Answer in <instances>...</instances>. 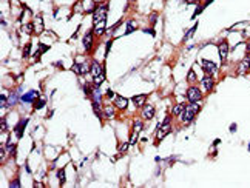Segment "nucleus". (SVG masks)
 Here are the masks:
<instances>
[{
  "label": "nucleus",
  "mask_w": 250,
  "mask_h": 188,
  "mask_svg": "<svg viewBox=\"0 0 250 188\" xmlns=\"http://www.w3.org/2000/svg\"><path fill=\"white\" fill-rule=\"evenodd\" d=\"M107 11H108V5L104 3V5H99L96 6L94 9V17H93V22H94V33L97 36H102L105 33V25H107Z\"/></svg>",
  "instance_id": "obj_1"
},
{
  "label": "nucleus",
  "mask_w": 250,
  "mask_h": 188,
  "mask_svg": "<svg viewBox=\"0 0 250 188\" xmlns=\"http://www.w3.org/2000/svg\"><path fill=\"white\" fill-rule=\"evenodd\" d=\"M199 110H201V107H199L198 102H190V103L184 108V111H182V122H184V123H190V122L195 119V116L198 114Z\"/></svg>",
  "instance_id": "obj_2"
},
{
  "label": "nucleus",
  "mask_w": 250,
  "mask_h": 188,
  "mask_svg": "<svg viewBox=\"0 0 250 188\" xmlns=\"http://www.w3.org/2000/svg\"><path fill=\"white\" fill-rule=\"evenodd\" d=\"M171 131V127H170V117H165V120L162 122L161 125H159V128H158V134H156V139H158V142L162 140L168 133Z\"/></svg>",
  "instance_id": "obj_3"
},
{
  "label": "nucleus",
  "mask_w": 250,
  "mask_h": 188,
  "mask_svg": "<svg viewBox=\"0 0 250 188\" xmlns=\"http://www.w3.org/2000/svg\"><path fill=\"white\" fill-rule=\"evenodd\" d=\"M187 99L190 100V102H199L201 100V97H202V93H201V90L198 88V86H190L188 90H187Z\"/></svg>",
  "instance_id": "obj_4"
},
{
  "label": "nucleus",
  "mask_w": 250,
  "mask_h": 188,
  "mask_svg": "<svg viewBox=\"0 0 250 188\" xmlns=\"http://www.w3.org/2000/svg\"><path fill=\"white\" fill-rule=\"evenodd\" d=\"M201 66H202V70L207 73V74H215L216 71H218V65L212 62V60H205V59H202L201 60Z\"/></svg>",
  "instance_id": "obj_5"
},
{
  "label": "nucleus",
  "mask_w": 250,
  "mask_h": 188,
  "mask_svg": "<svg viewBox=\"0 0 250 188\" xmlns=\"http://www.w3.org/2000/svg\"><path fill=\"white\" fill-rule=\"evenodd\" d=\"M218 50H219V57H221V62H222V63H226L227 56H229V43H227V40H222V42H219V45H218Z\"/></svg>",
  "instance_id": "obj_6"
},
{
  "label": "nucleus",
  "mask_w": 250,
  "mask_h": 188,
  "mask_svg": "<svg viewBox=\"0 0 250 188\" xmlns=\"http://www.w3.org/2000/svg\"><path fill=\"white\" fill-rule=\"evenodd\" d=\"M71 70L76 73V74L82 76V74H87V73H88L90 66H88V63H87V62H85V63H74Z\"/></svg>",
  "instance_id": "obj_7"
},
{
  "label": "nucleus",
  "mask_w": 250,
  "mask_h": 188,
  "mask_svg": "<svg viewBox=\"0 0 250 188\" xmlns=\"http://www.w3.org/2000/svg\"><path fill=\"white\" fill-rule=\"evenodd\" d=\"M201 83H202V86H204V90L205 91H212L215 86V80L213 77L210 74H207L205 77H202V80H201Z\"/></svg>",
  "instance_id": "obj_8"
},
{
  "label": "nucleus",
  "mask_w": 250,
  "mask_h": 188,
  "mask_svg": "<svg viewBox=\"0 0 250 188\" xmlns=\"http://www.w3.org/2000/svg\"><path fill=\"white\" fill-rule=\"evenodd\" d=\"M114 107L119 110H125L128 107V99H125L122 96H114Z\"/></svg>",
  "instance_id": "obj_9"
},
{
  "label": "nucleus",
  "mask_w": 250,
  "mask_h": 188,
  "mask_svg": "<svg viewBox=\"0 0 250 188\" xmlns=\"http://www.w3.org/2000/svg\"><path fill=\"white\" fill-rule=\"evenodd\" d=\"M104 73H105V71H104V68H102V66H101V65L94 60V62L91 63V74H93V77L96 79V77H99V76L104 74Z\"/></svg>",
  "instance_id": "obj_10"
},
{
  "label": "nucleus",
  "mask_w": 250,
  "mask_h": 188,
  "mask_svg": "<svg viewBox=\"0 0 250 188\" xmlns=\"http://www.w3.org/2000/svg\"><path fill=\"white\" fill-rule=\"evenodd\" d=\"M142 117L144 119H153V117H155V108H153L151 105H144Z\"/></svg>",
  "instance_id": "obj_11"
},
{
  "label": "nucleus",
  "mask_w": 250,
  "mask_h": 188,
  "mask_svg": "<svg viewBox=\"0 0 250 188\" xmlns=\"http://www.w3.org/2000/svg\"><path fill=\"white\" fill-rule=\"evenodd\" d=\"M37 97H39V93L37 91H30V93H26V94H23L22 96V100L23 102H28V103H31V102H34Z\"/></svg>",
  "instance_id": "obj_12"
},
{
  "label": "nucleus",
  "mask_w": 250,
  "mask_h": 188,
  "mask_svg": "<svg viewBox=\"0 0 250 188\" xmlns=\"http://www.w3.org/2000/svg\"><path fill=\"white\" fill-rule=\"evenodd\" d=\"M91 45H93V33L88 31V33L84 36V46H85L87 51H90V50H91Z\"/></svg>",
  "instance_id": "obj_13"
},
{
  "label": "nucleus",
  "mask_w": 250,
  "mask_h": 188,
  "mask_svg": "<svg viewBox=\"0 0 250 188\" xmlns=\"http://www.w3.org/2000/svg\"><path fill=\"white\" fill-rule=\"evenodd\" d=\"M249 70H250L249 60H247V59H244V60L239 63V66H238V73H239V74H244V73H247Z\"/></svg>",
  "instance_id": "obj_14"
},
{
  "label": "nucleus",
  "mask_w": 250,
  "mask_h": 188,
  "mask_svg": "<svg viewBox=\"0 0 250 188\" xmlns=\"http://www.w3.org/2000/svg\"><path fill=\"white\" fill-rule=\"evenodd\" d=\"M133 103L136 105V107H144V103H145V100H147V96L145 94H141V96H134L133 99Z\"/></svg>",
  "instance_id": "obj_15"
},
{
  "label": "nucleus",
  "mask_w": 250,
  "mask_h": 188,
  "mask_svg": "<svg viewBox=\"0 0 250 188\" xmlns=\"http://www.w3.org/2000/svg\"><path fill=\"white\" fill-rule=\"evenodd\" d=\"M34 31L36 33H42L43 31V19H42V16H37L36 20H34Z\"/></svg>",
  "instance_id": "obj_16"
},
{
  "label": "nucleus",
  "mask_w": 250,
  "mask_h": 188,
  "mask_svg": "<svg viewBox=\"0 0 250 188\" xmlns=\"http://www.w3.org/2000/svg\"><path fill=\"white\" fill-rule=\"evenodd\" d=\"M136 28H138L136 22L134 20H128L127 22V28H125V34H131L133 31H136Z\"/></svg>",
  "instance_id": "obj_17"
},
{
  "label": "nucleus",
  "mask_w": 250,
  "mask_h": 188,
  "mask_svg": "<svg viewBox=\"0 0 250 188\" xmlns=\"http://www.w3.org/2000/svg\"><path fill=\"white\" fill-rule=\"evenodd\" d=\"M26 123H28V119H23V120H20V123L16 127L17 137H22V134H23V130H25V125H26Z\"/></svg>",
  "instance_id": "obj_18"
},
{
  "label": "nucleus",
  "mask_w": 250,
  "mask_h": 188,
  "mask_svg": "<svg viewBox=\"0 0 250 188\" xmlns=\"http://www.w3.org/2000/svg\"><path fill=\"white\" fill-rule=\"evenodd\" d=\"M184 108H185V105H184V103H178V105H175V107H173L171 114H173V116H181L182 111H184Z\"/></svg>",
  "instance_id": "obj_19"
},
{
  "label": "nucleus",
  "mask_w": 250,
  "mask_h": 188,
  "mask_svg": "<svg viewBox=\"0 0 250 188\" xmlns=\"http://www.w3.org/2000/svg\"><path fill=\"white\" fill-rule=\"evenodd\" d=\"M22 31H23L25 34H33V33H36V31H34V23H25V25L22 26Z\"/></svg>",
  "instance_id": "obj_20"
},
{
  "label": "nucleus",
  "mask_w": 250,
  "mask_h": 188,
  "mask_svg": "<svg viewBox=\"0 0 250 188\" xmlns=\"http://www.w3.org/2000/svg\"><path fill=\"white\" fill-rule=\"evenodd\" d=\"M43 107H45V100L37 97L36 100H34V108H36V110H40V108H43Z\"/></svg>",
  "instance_id": "obj_21"
},
{
  "label": "nucleus",
  "mask_w": 250,
  "mask_h": 188,
  "mask_svg": "<svg viewBox=\"0 0 250 188\" xmlns=\"http://www.w3.org/2000/svg\"><path fill=\"white\" fill-rule=\"evenodd\" d=\"M14 103H17V94L16 93H13L8 97V107H11V105H14Z\"/></svg>",
  "instance_id": "obj_22"
},
{
  "label": "nucleus",
  "mask_w": 250,
  "mask_h": 188,
  "mask_svg": "<svg viewBox=\"0 0 250 188\" xmlns=\"http://www.w3.org/2000/svg\"><path fill=\"white\" fill-rule=\"evenodd\" d=\"M48 50H50L48 45H39V51H37V54H36V59L40 56V54H43L45 51H48Z\"/></svg>",
  "instance_id": "obj_23"
},
{
  "label": "nucleus",
  "mask_w": 250,
  "mask_h": 188,
  "mask_svg": "<svg viewBox=\"0 0 250 188\" xmlns=\"http://www.w3.org/2000/svg\"><path fill=\"white\" fill-rule=\"evenodd\" d=\"M30 53H31V43H26L25 45V48H23V59H26V57L30 56Z\"/></svg>",
  "instance_id": "obj_24"
},
{
  "label": "nucleus",
  "mask_w": 250,
  "mask_h": 188,
  "mask_svg": "<svg viewBox=\"0 0 250 188\" xmlns=\"http://www.w3.org/2000/svg\"><path fill=\"white\" fill-rule=\"evenodd\" d=\"M57 177H59V180H60V185H63V182H65V170H59Z\"/></svg>",
  "instance_id": "obj_25"
},
{
  "label": "nucleus",
  "mask_w": 250,
  "mask_h": 188,
  "mask_svg": "<svg viewBox=\"0 0 250 188\" xmlns=\"http://www.w3.org/2000/svg\"><path fill=\"white\" fill-rule=\"evenodd\" d=\"M133 125H134V133H139L144 128V125H142V122H141V120H134V123H133Z\"/></svg>",
  "instance_id": "obj_26"
},
{
  "label": "nucleus",
  "mask_w": 250,
  "mask_h": 188,
  "mask_svg": "<svg viewBox=\"0 0 250 188\" xmlns=\"http://www.w3.org/2000/svg\"><path fill=\"white\" fill-rule=\"evenodd\" d=\"M105 116H107L108 119L113 117V116H114V108H113V107H105Z\"/></svg>",
  "instance_id": "obj_27"
},
{
  "label": "nucleus",
  "mask_w": 250,
  "mask_h": 188,
  "mask_svg": "<svg viewBox=\"0 0 250 188\" xmlns=\"http://www.w3.org/2000/svg\"><path fill=\"white\" fill-rule=\"evenodd\" d=\"M196 28H198V23L195 25V26H193V28H192V29H190V31H187V34H185L184 40H188V37H192V36H193V33L196 31Z\"/></svg>",
  "instance_id": "obj_28"
},
{
  "label": "nucleus",
  "mask_w": 250,
  "mask_h": 188,
  "mask_svg": "<svg viewBox=\"0 0 250 188\" xmlns=\"http://www.w3.org/2000/svg\"><path fill=\"white\" fill-rule=\"evenodd\" d=\"M187 79H188V80H192V82H193V80H196V74H195V71H193V70H190V71H188V77H187Z\"/></svg>",
  "instance_id": "obj_29"
},
{
  "label": "nucleus",
  "mask_w": 250,
  "mask_h": 188,
  "mask_svg": "<svg viewBox=\"0 0 250 188\" xmlns=\"http://www.w3.org/2000/svg\"><path fill=\"white\" fill-rule=\"evenodd\" d=\"M6 150H8V153H9V154H14L16 145H13V144H8V148H6Z\"/></svg>",
  "instance_id": "obj_30"
},
{
  "label": "nucleus",
  "mask_w": 250,
  "mask_h": 188,
  "mask_svg": "<svg viewBox=\"0 0 250 188\" xmlns=\"http://www.w3.org/2000/svg\"><path fill=\"white\" fill-rule=\"evenodd\" d=\"M9 187H11V188H19V187H20V182H19V179L13 180V182L9 184Z\"/></svg>",
  "instance_id": "obj_31"
},
{
  "label": "nucleus",
  "mask_w": 250,
  "mask_h": 188,
  "mask_svg": "<svg viewBox=\"0 0 250 188\" xmlns=\"http://www.w3.org/2000/svg\"><path fill=\"white\" fill-rule=\"evenodd\" d=\"M156 17H158V14H156V13H153V14L150 16V22H151V25H155V23H156Z\"/></svg>",
  "instance_id": "obj_32"
},
{
  "label": "nucleus",
  "mask_w": 250,
  "mask_h": 188,
  "mask_svg": "<svg viewBox=\"0 0 250 188\" xmlns=\"http://www.w3.org/2000/svg\"><path fill=\"white\" fill-rule=\"evenodd\" d=\"M128 145H130V144H127V142H125V144H122V147H121V153H125V150H128Z\"/></svg>",
  "instance_id": "obj_33"
},
{
  "label": "nucleus",
  "mask_w": 250,
  "mask_h": 188,
  "mask_svg": "<svg viewBox=\"0 0 250 188\" xmlns=\"http://www.w3.org/2000/svg\"><path fill=\"white\" fill-rule=\"evenodd\" d=\"M0 125H2V131H5V130L8 128V125H6V120H5V119H2V123H0Z\"/></svg>",
  "instance_id": "obj_34"
},
{
  "label": "nucleus",
  "mask_w": 250,
  "mask_h": 188,
  "mask_svg": "<svg viewBox=\"0 0 250 188\" xmlns=\"http://www.w3.org/2000/svg\"><path fill=\"white\" fill-rule=\"evenodd\" d=\"M110 46H111V40L107 42V54H108V51H110Z\"/></svg>",
  "instance_id": "obj_35"
},
{
  "label": "nucleus",
  "mask_w": 250,
  "mask_h": 188,
  "mask_svg": "<svg viewBox=\"0 0 250 188\" xmlns=\"http://www.w3.org/2000/svg\"><path fill=\"white\" fill-rule=\"evenodd\" d=\"M145 33H148V34H151V36H155V31H153V29H145Z\"/></svg>",
  "instance_id": "obj_36"
},
{
  "label": "nucleus",
  "mask_w": 250,
  "mask_h": 188,
  "mask_svg": "<svg viewBox=\"0 0 250 188\" xmlns=\"http://www.w3.org/2000/svg\"><path fill=\"white\" fill-rule=\"evenodd\" d=\"M107 96H108V97H114V94H113V91H111V90L107 93Z\"/></svg>",
  "instance_id": "obj_37"
},
{
  "label": "nucleus",
  "mask_w": 250,
  "mask_h": 188,
  "mask_svg": "<svg viewBox=\"0 0 250 188\" xmlns=\"http://www.w3.org/2000/svg\"><path fill=\"white\" fill-rule=\"evenodd\" d=\"M235 130H236V125H235V123H233V125H232V127H230V131H235Z\"/></svg>",
  "instance_id": "obj_38"
},
{
  "label": "nucleus",
  "mask_w": 250,
  "mask_h": 188,
  "mask_svg": "<svg viewBox=\"0 0 250 188\" xmlns=\"http://www.w3.org/2000/svg\"><path fill=\"white\" fill-rule=\"evenodd\" d=\"M247 51H249V53H250V42H249V43H247Z\"/></svg>",
  "instance_id": "obj_39"
},
{
  "label": "nucleus",
  "mask_w": 250,
  "mask_h": 188,
  "mask_svg": "<svg viewBox=\"0 0 250 188\" xmlns=\"http://www.w3.org/2000/svg\"><path fill=\"white\" fill-rule=\"evenodd\" d=\"M130 2H136V0H130Z\"/></svg>",
  "instance_id": "obj_40"
}]
</instances>
